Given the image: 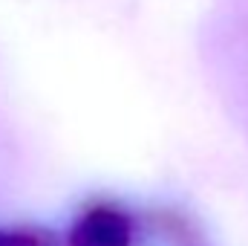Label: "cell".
<instances>
[{"label": "cell", "mask_w": 248, "mask_h": 246, "mask_svg": "<svg viewBox=\"0 0 248 246\" xmlns=\"http://www.w3.org/2000/svg\"><path fill=\"white\" fill-rule=\"evenodd\" d=\"M0 246H52V238L38 229H0Z\"/></svg>", "instance_id": "cell-2"}, {"label": "cell", "mask_w": 248, "mask_h": 246, "mask_svg": "<svg viewBox=\"0 0 248 246\" xmlns=\"http://www.w3.org/2000/svg\"><path fill=\"white\" fill-rule=\"evenodd\" d=\"M69 246H133V220L119 206H90L72 223Z\"/></svg>", "instance_id": "cell-1"}]
</instances>
